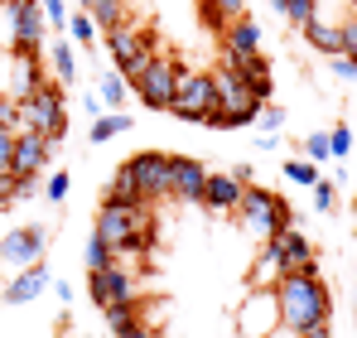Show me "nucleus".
I'll return each mask as SVG.
<instances>
[{"label":"nucleus","mask_w":357,"mask_h":338,"mask_svg":"<svg viewBox=\"0 0 357 338\" xmlns=\"http://www.w3.org/2000/svg\"><path fill=\"white\" fill-rule=\"evenodd\" d=\"M271 290H275V309H280V334H304L314 324H328V314H333V295L319 276V266L285 271Z\"/></svg>","instance_id":"1"},{"label":"nucleus","mask_w":357,"mask_h":338,"mask_svg":"<svg viewBox=\"0 0 357 338\" xmlns=\"http://www.w3.org/2000/svg\"><path fill=\"white\" fill-rule=\"evenodd\" d=\"M222 107V92H218V73L213 68H183L178 73V92L169 112L178 121H193V126H213V116Z\"/></svg>","instance_id":"2"},{"label":"nucleus","mask_w":357,"mask_h":338,"mask_svg":"<svg viewBox=\"0 0 357 338\" xmlns=\"http://www.w3.org/2000/svg\"><path fill=\"white\" fill-rule=\"evenodd\" d=\"M68 97H63V82L59 78H44L24 102H20V126H29V131H44L54 145H59L63 135H68V107H63Z\"/></svg>","instance_id":"3"},{"label":"nucleus","mask_w":357,"mask_h":338,"mask_svg":"<svg viewBox=\"0 0 357 338\" xmlns=\"http://www.w3.org/2000/svg\"><path fill=\"white\" fill-rule=\"evenodd\" d=\"M237 213H241V223L251 227L261 242H266V237H275V232H285V227H295V208H290L280 193L261 189V184H246V189H241Z\"/></svg>","instance_id":"4"},{"label":"nucleus","mask_w":357,"mask_h":338,"mask_svg":"<svg viewBox=\"0 0 357 338\" xmlns=\"http://www.w3.org/2000/svg\"><path fill=\"white\" fill-rule=\"evenodd\" d=\"M160 39H155V29H140V24H116V29H107V49H112V68H116L121 78H126V87H130V78H140V68L150 63V58L160 54L155 49Z\"/></svg>","instance_id":"5"},{"label":"nucleus","mask_w":357,"mask_h":338,"mask_svg":"<svg viewBox=\"0 0 357 338\" xmlns=\"http://www.w3.org/2000/svg\"><path fill=\"white\" fill-rule=\"evenodd\" d=\"M5 10V29H10V49L15 54H44L49 39V20L39 0H0Z\"/></svg>","instance_id":"6"},{"label":"nucleus","mask_w":357,"mask_h":338,"mask_svg":"<svg viewBox=\"0 0 357 338\" xmlns=\"http://www.w3.org/2000/svg\"><path fill=\"white\" fill-rule=\"evenodd\" d=\"M178 68L169 54H155L145 68H140V78H130V92L150 107V112H169L174 107V92H178Z\"/></svg>","instance_id":"7"},{"label":"nucleus","mask_w":357,"mask_h":338,"mask_svg":"<svg viewBox=\"0 0 357 338\" xmlns=\"http://www.w3.org/2000/svg\"><path fill=\"white\" fill-rule=\"evenodd\" d=\"M44 251H49V227H39V223L34 227H15L10 237H0V261L15 266V271L44 261Z\"/></svg>","instance_id":"8"},{"label":"nucleus","mask_w":357,"mask_h":338,"mask_svg":"<svg viewBox=\"0 0 357 338\" xmlns=\"http://www.w3.org/2000/svg\"><path fill=\"white\" fill-rule=\"evenodd\" d=\"M54 160V140L44 135V131H29V126H20L15 131V179H39L44 169Z\"/></svg>","instance_id":"9"},{"label":"nucleus","mask_w":357,"mask_h":338,"mask_svg":"<svg viewBox=\"0 0 357 338\" xmlns=\"http://www.w3.org/2000/svg\"><path fill=\"white\" fill-rule=\"evenodd\" d=\"M203 189H208V165L193 155H169V198L203 208Z\"/></svg>","instance_id":"10"},{"label":"nucleus","mask_w":357,"mask_h":338,"mask_svg":"<svg viewBox=\"0 0 357 338\" xmlns=\"http://www.w3.org/2000/svg\"><path fill=\"white\" fill-rule=\"evenodd\" d=\"M126 169L135 174V184H140L145 203L169 198V155H165V150H140V155H130V160H126Z\"/></svg>","instance_id":"11"},{"label":"nucleus","mask_w":357,"mask_h":338,"mask_svg":"<svg viewBox=\"0 0 357 338\" xmlns=\"http://www.w3.org/2000/svg\"><path fill=\"white\" fill-rule=\"evenodd\" d=\"M87 295H92V304L97 309H107V304H121V300H140L135 295V276L126 271V266H102V271H87Z\"/></svg>","instance_id":"12"},{"label":"nucleus","mask_w":357,"mask_h":338,"mask_svg":"<svg viewBox=\"0 0 357 338\" xmlns=\"http://www.w3.org/2000/svg\"><path fill=\"white\" fill-rule=\"evenodd\" d=\"M241 334L246 338H271L280 334V309H275V290H251L246 295V304H241L237 314Z\"/></svg>","instance_id":"13"},{"label":"nucleus","mask_w":357,"mask_h":338,"mask_svg":"<svg viewBox=\"0 0 357 338\" xmlns=\"http://www.w3.org/2000/svg\"><path fill=\"white\" fill-rule=\"evenodd\" d=\"M271 247H275V261H280V276L285 271H304V266H319L314 261V247L299 237L295 227H285V232H275V237H266Z\"/></svg>","instance_id":"14"},{"label":"nucleus","mask_w":357,"mask_h":338,"mask_svg":"<svg viewBox=\"0 0 357 338\" xmlns=\"http://www.w3.org/2000/svg\"><path fill=\"white\" fill-rule=\"evenodd\" d=\"M44 78H49V68H44V58H39V54H15V63H10V97L24 102Z\"/></svg>","instance_id":"15"},{"label":"nucleus","mask_w":357,"mask_h":338,"mask_svg":"<svg viewBox=\"0 0 357 338\" xmlns=\"http://www.w3.org/2000/svg\"><path fill=\"white\" fill-rule=\"evenodd\" d=\"M44 290H49V266H44V261H34V266H24L15 281L5 285V295H0V300H5V304H29V300H39Z\"/></svg>","instance_id":"16"},{"label":"nucleus","mask_w":357,"mask_h":338,"mask_svg":"<svg viewBox=\"0 0 357 338\" xmlns=\"http://www.w3.org/2000/svg\"><path fill=\"white\" fill-rule=\"evenodd\" d=\"M241 184L237 174H208V189H203V208H213V213H237L241 203Z\"/></svg>","instance_id":"17"},{"label":"nucleus","mask_w":357,"mask_h":338,"mask_svg":"<svg viewBox=\"0 0 357 338\" xmlns=\"http://www.w3.org/2000/svg\"><path fill=\"white\" fill-rule=\"evenodd\" d=\"M222 44H227V49H237V54H261V24H256L251 15H237V20H227V29H222Z\"/></svg>","instance_id":"18"},{"label":"nucleus","mask_w":357,"mask_h":338,"mask_svg":"<svg viewBox=\"0 0 357 338\" xmlns=\"http://www.w3.org/2000/svg\"><path fill=\"white\" fill-rule=\"evenodd\" d=\"M299 29H304V39H309V49H319V54H343V29H338V24H324V20H319V15H314V20H309V24H299Z\"/></svg>","instance_id":"19"},{"label":"nucleus","mask_w":357,"mask_h":338,"mask_svg":"<svg viewBox=\"0 0 357 338\" xmlns=\"http://www.w3.org/2000/svg\"><path fill=\"white\" fill-rule=\"evenodd\" d=\"M102 198H107V203H130V208H140V203H145V193H140V184H135V174H130L126 165H121L116 174L107 179V189H102Z\"/></svg>","instance_id":"20"},{"label":"nucleus","mask_w":357,"mask_h":338,"mask_svg":"<svg viewBox=\"0 0 357 338\" xmlns=\"http://www.w3.org/2000/svg\"><path fill=\"white\" fill-rule=\"evenodd\" d=\"M198 15H203V24L208 29H227V20H237V15H246V0H198Z\"/></svg>","instance_id":"21"},{"label":"nucleus","mask_w":357,"mask_h":338,"mask_svg":"<svg viewBox=\"0 0 357 338\" xmlns=\"http://www.w3.org/2000/svg\"><path fill=\"white\" fill-rule=\"evenodd\" d=\"M102 314H107V329H112L116 338H126L130 329H140V324H145V319H140V300H121V304H107Z\"/></svg>","instance_id":"22"},{"label":"nucleus","mask_w":357,"mask_h":338,"mask_svg":"<svg viewBox=\"0 0 357 338\" xmlns=\"http://www.w3.org/2000/svg\"><path fill=\"white\" fill-rule=\"evenodd\" d=\"M92 20H97V29H116L126 24V0H77Z\"/></svg>","instance_id":"23"},{"label":"nucleus","mask_w":357,"mask_h":338,"mask_svg":"<svg viewBox=\"0 0 357 338\" xmlns=\"http://www.w3.org/2000/svg\"><path fill=\"white\" fill-rule=\"evenodd\" d=\"M275 281H280V261H275V247L266 242L261 256H256V266H251V290H271Z\"/></svg>","instance_id":"24"},{"label":"nucleus","mask_w":357,"mask_h":338,"mask_svg":"<svg viewBox=\"0 0 357 338\" xmlns=\"http://www.w3.org/2000/svg\"><path fill=\"white\" fill-rule=\"evenodd\" d=\"M126 92H130V87H126V78H121L116 68L97 78V97H102V107H107V112H121V107H126Z\"/></svg>","instance_id":"25"},{"label":"nucleus","mask_w":357,"mask_h":338,"mask_svg":"<svg viewBox=\"0 0 357 338\" xmlns=\"http://www.w3.org/2000/svg\"><path fill=\"white\" fill-rule=\"evenodd\" d=\"M126 131H130V116L126 112H102L92 121V145H107L112 135H126Z\"/></svg>","instance_id":"26"},{"label":"nucleus","mask_w":357,"mask_h":338,"mask_svg":"<svg viewBox=\"0 0 357 338\" xmlns=\"http://www.w3.org/2000/svg\"><path fill=\"white\" fill-rule=\"evenodd\" d=\"M54 78H59L63 87L77 78V54H73V44H68V39H54Z\"/></svg>","instance_id":"27"},{"label":"nucleus","mask_w":357,"mask_h":338,"mask_svg":"<svg viewBox=\"0 0 357 338\" xmlns=\"http://www.w3.org/2000/svg\"><path fill=\"white\" fill-rule=\"evenodd\" d=\"M112 261H116V251L92 232V237H87V247H82V266H87V271H102V266H112Z\"/></svg>","instance_id":"28"},{"label":"nucleus","mask_w":357,"mask_h":338,"mask_svg":"<svg viewBox=\"0 0 357 338\" xmlns=\"http://www.w3.org/2000/svg\"><path fill=\"white\" fill-rule=\"evenodd\" d=\"M68 34H73V44H87V49H92V44H97V20H92L87 10H77V15L68 20Z\"/></svg>","instance_id":"29"},{"label":"nucleus","mask_w":357,"mask_h":338,"mask_svg":"<svg viewBox=\"0 0 357 338\" xmlns=\"http://www.w3.org/2000/svg\"><path fill=\"white\" fill-rule=\"evenodd\" d=\"M333 150H328V131H314V135H304V160L309 165H324Z\"/></svg>","instance_id":"30"},{"label":"nucleus","mask_w":357,"mask_h":338,"mask_svg":"<svg viewBox=\"0 0 357 338\" xmlns=\"http://www.w3.org/2000/svg\"><path fill=\"white\" fill-rule=\"evenodd\" d=\"M285 179H290V184H304V189H314V184H319V165H309V160H290V165H285Z\"/></svg>","instance_id":"31"},{"label":"nucleus","mask_w":357,"mask_h":338,"mask_svg":"<svg viewBox=\"0 0 357 338\" xmlns=\"http://www.w3.org/2000/svg\"><path fill=\"white\" fill-rule=\"evenodd\" d=\"M319 15V0H285V20L290 24H309Z\"/></svg>","instance_id":"32"},{"label":"nucleus","mask_w":357,"mask_h":338,"mask_svg":"<svg viewBox=\"0 0 357 338\" xmlns=\"http://www.w3.org/2000/svg\"><path fill=\"white\" fill-rule=\"evenodd\" d=\"M68 189H73V174H68V169H54V179L44 184V198H49V203H63Z\"/></svg>","instance_id":"33"},{"label":"nucleus","mask_w":357,"mask_h":338,"mask_svg":"<svg viewBox=\"0 0 357 338\" xmlns=\"http://www.w3.org/2000/svg\"><path fill=\"white\" fill-rule=\"evenodd\" d=\"M328 150H333L338 160H343V155H353V131H348L343 121H338V126L328 131Z\"/></svg>","instance_id":"34"},{"label":"nucleus","mask_w":357,"mask_h":338,"mask_svg":"<svg viewBox=\"0 0 357 338\" xmlns=\"http://www.w3.org/2000/svg\"><path fill=\"white\" fill-rule=\"evenodd\" d=\"M39 5H44L49 29H68V5H63V0H39Z\"/></svg>","instance_id":"35"},{"label":"nucleus","mask_w":357,"mask_h":338,"mask_svg":"<svg viewBox=\"0 0 357 338\" xmlns=\"http://www.w3.org/2000/svg\"><path fill=\"white\" fill-rule=\"evenodd\" d=\"M333 203H338V189H333L328 179H319V184H314V208H319V213H328Z\"/></svg>","instance_id":"36"},{"label":"nucleus","mask_w":357,"mask_h":338,"mask_svg":"<svg viewBox=\"0 0 357 338\" xmlns=\"http://www.w3.org/2000/svg\"><path fill=\"white\" fill-rule=\"evenodd\" d=\"M15 165V131L10 126H0V169Z\"/></svg>","instance_id":"37"},{"label":"nucleus","mask_w":357,"mask_h":338,"mask_svg":"<svg viewBox=\"0 0 357 338\" xmlns=\"http://www.w3.org/2000/svg\"><path fill=\"white\" fill-rule=\"evenodd\" d=\"M0 126L20 131V102H15V97H0Z\"/></svg>","instance_id":"38"},{"label":"nucleus","mask_w":357,"mask_h":338,"mask_svg":"<svg viewBox=\"0 0 357 338\" xmlns=\"http://www.w3.org/2000/svg\"><path fill=\"white\" fill-rule=\"evenodd\" d=\"M256 126H261V131H280V126H285V112H280V107H261Z\"/></svg>","instance_id":"39"},{"label":"nucleus","mask_w":357,"mask_h":338,"mask_svg":"<svg viewBox=\"0 0 357 338\" xmlns=\"http://www.w3.org/2000/svg\"><path fill=\"white\" fill-rule=\"evenodd\" d=\"M338 29H343V58H353V63H357V15L348 20V24H338Z\"/></svg>","instance_id":"40"},{"label":"nucleus","mask_w":357,"mask_h":338,"mask_svg":"<svg viewBox=\"0 0 357 338\" xmlns=\"http://www.w3.org/2000/svg\"><path fill=\"white\" fill-rule=\"evenodd\" d=\"M15 203V169H0V208Z\"/></svg>","instance_id":"41"},{"label":"nucleus","mask_w":357,"mask_h":338,"mask_svg":"<svg viewBox=\"0 0 357 338\" xmlns=\"http://www.w3.org/2000/svg\"><path fill=\"white\" fill-rule=\"evenodd\" d=\"M333 73H338L343 82H357V63H353V58H343V54H338V63H333Z\"/></svg>","instance_id":"42"},{"label":"nucleus","mask_w":357,"mask_h":338,"mask_svg":"<svg viewBox=\"0 0 357 338\" xmlns=\"http://www.w3.org/2000/svg\"><path fill=\"white\" fill-rule=\"evenodd\" d=\"M54 300H59V304H73V285L63 281V276H54Z\"/></svg>","instance_id":"43"},{"label":"nucleus","mask_w":357,"mask_h":338,"mask_svg":"<svg viewBox=\"0 0 357 338\" xmlns=\"http://www.w3.org/2000/svg\"><path fill=\"white\" fill-rule=\"evenodd\" d=\"M34 189H39V184H34V179H15V198H29V193H34Z\"/></svg>","instance_id":"44"},{"label":"nucleus","mask_w":357,"mask_h":338,"mask_svg":"<svg viewBox=\"0 0 357 338\" xmlns=\"http://www.w3.org/2000/svg\"><path fill=\"white\" fill-rule=\"evenodd\" d=\"M295 338H333V334H328V324H314V329H304V334H295Z\"/></svg>","instance_id":"45"},{"label":"nucleus","mask_w":357,"mask_h":338,"mask_svg":"<svg viewBox=\"0 0 357 338\" xmlns=\"http://www.w3.org/2000/svg\"><path fill=\"white\" fill-rule=\"evenodd\" d=\"M126 338H160V334H155L150 324H140V329H130V334H126Z\"/></svg>","instance_id":"46"},{"label":"nucleus","mask_w":357,"mask_h":338,"mask_svg":"<svg viewBox=\"0 0 357 338\" xmlns=\"http://www.w3.org/2000/svg\"><path fill=\"white\" fill-rule=\"evenodd\" d=\"M271 10H275V15H285V0H271Z\"/></svg>","instance_id":"47"},{"label":"nucleus","mask_w":357,"mask_h":338,"mask_svg":"<svg viewBox=\"0 0 357 338\" xmlns=\"http://www.w3.org/2000/svg\"><path fill=\"white\" fill-rule=\"evenodd\" d=\"M112 338H116V334H112Z\"/></svg>","instance_id":"48"}]
</instances>
